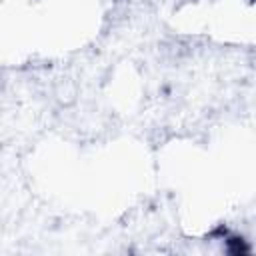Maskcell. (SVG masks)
Returning a JSON list of instances; mask_svg holds the SVG:
<instances>
[{"label": "cell", "instance_id": "1", "mask_svg": "<svg viewBox=\"0 0 256 256\" xmlns=\"http://www.w3.org/2000/svg\"><path fill=\"white\" fill-rule=\"evenodd\" d=\"M254 2H256V0H254Z\"/></svg>", "mask_w": 256, "mask_h": 256}]
</instances>
